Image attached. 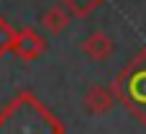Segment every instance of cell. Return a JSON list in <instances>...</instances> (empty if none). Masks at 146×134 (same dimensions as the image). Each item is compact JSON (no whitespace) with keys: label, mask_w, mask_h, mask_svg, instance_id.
Instances as JSON below:
<instances>
[{"label":"cell","mask_w":146,"mask_h":134,"mask_svg":"<svg viewBox=\"0 0 146 134\" xmlns=\"http://www.w3.org/2000/svg\"><path fill=\"white\" fill-rule=\"evenodd\" d=\"M69 23H72V15H69V10L59 3V5H51L44 15H41V26L49 31V34H54V36H59V34H64L67 28H69Z\"/></svg>","instance_id":"obj_6"},{"label":"cell","mask_w":146,"mask_h":134,"mask_svg":"<svg viewBox=\"0 0 146 134\" xmlns=\"http://www.w3.org/2000/svg\"><path fill=\"white\" fill-rule=\"evenodd\" d=\"M46 52V41L36 28H21L15 31V41H13V54L23 62H36L41 54Z\"/></svg>","instance_id":"obj_3"},{"label":"cell","mask_w":146,"mask_h":134,"mask_svg":"<svg viewBox=\"0 0 146 134\" xmlns=\"http://www.w3.org/2000/svg\"><path fill=\"white\" fill-rule=\"evenodd\" d=\"M85 111L92 114V116H103L108 114L113 106H115V96H113V88H105V85H92L85 96Z\"/></svg>","instance_id":"obj_5"},{"label":"cell","mask_w":146,"mask_h":134,"mask_svg":"<svg viewBox=\"0 0 146 134\" xmlns=\"http://www.w3.org/2000/svg\"><path fill=\"white\" fill-rule=\"evenodd\" d=\"M15 127H18V132H64V124L56 121V116L44 103H38V98L31 90L18 93L0 111V132H5V129L15 132Z\"/></svg>","instance_id":"obj_1"},{"label":"cell","mask_w":146,"mask_h":134,"mask_svg":"<svg viewBox=\"0 0 146 134\" xmlns=\"http://www.w3.org/2000/svg\"><path fill=\"white\" fill-rule=\"evenodd\" d=\"M80 49L85 52L87 59H92V62H105V59L113 54L115 44H113V39H110L105 31H92V34L80 44Z\"/></svg>","instance_id":"obj_4"},{"label":"cell","mask_w":146,"mask_h":134,"mask_svg":"<svg viewBox=\"0 0 146 134\" xmlns=\"http://www.w3.org/2000/svg\"><path fill=\"white\" fill-rule=\"evenodd\" d=\"M113 96L141 127H146V49L126 62L123 70L115 75Z\"/></svg>","instance_id":"obj_2"},{"label":"cell","mask_w":146,"mask_h":134,"mask_svg":"<svg viewBox=\"0 0 146 134\" xmlns=\"http://www.w3.org/2000/svg\"><path fill=\"white\" fill-rule=\"evenodd\" d=\"M59 3L69 10L72 18H87V15H92L105 0H59Z\"/></svg>","instance_id":"obj_7"},{"label":"cell","mask_w":146,"mask_h":134,"mask_svg":"<svg viewBox=\"0 0 146 134\" xmlns=\"http://www.w3.org/2000/svg\"><path fill=\"white\" fill-rule=\"evenodd\" d=\"M13 41H15V28L5 18H0V57L13 52Z\"/></svg>","instance_id":"obj_8"}]
</instances>
